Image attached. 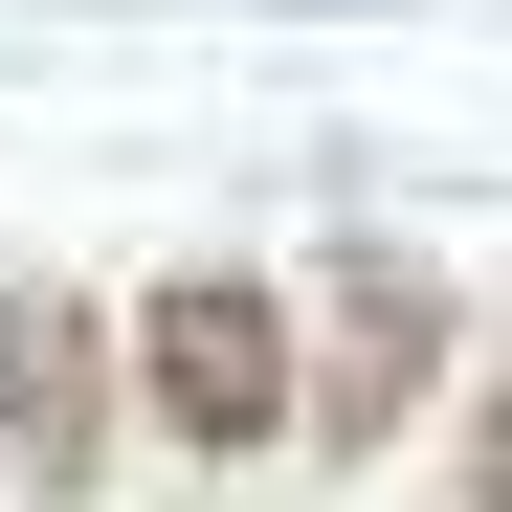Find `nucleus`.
<instances>
[{
	"instance_id": "f257e3e1",
	"label": "nucleus",
	"mask_w": 512,
	"mask_h": 512,
	"mask_svg": "<svg viewBox=\"0 0 512 512\" xmlns=\"http://www.w3.org/2000/svg\"><path fill=\"white\" fill-rule=\"evenodd\" d=\"M134 357H156V423H179V446H268V423H290V312L245 268H179Z\"/></svg>"
},
{
	"instance_id": "f03ea898",
	"label": "nucleus",
	"mask_w": 512,
	"mask_h": 512,
	"mask_svg": "<svg viewBox=\"0 0 512 512\" xmlns=\"http://www.w3.org/2000/svg\"><path fill=\"white\" fill-rule=\"evenodd\" d=\"M90 379H112L90 312H67V290H0V468H23L45 512L90 490Z\"/></svg>"
},
{
	"instance_id": "7ed1b4c3",
	"label": "nucleus",
	"mask_w": 512,
	"mask_h": 512,
	"mask_svg": "<svg viewBox=\"0 0 512 512\" xmlns=\"http://www.w3.org/2000/svg\"><path fill=\"white\" fill-rule=\"evenodd\" d=\"M423 334H446V312H423L401 268H357V290H334V379H312V401H334V446H379V423L423 401Z\"/></svg>"
},
{
	"instance_id": "20e7f679",
	"label": "nucleus",
	"mask_w": 512,
	"mask_h": 512,
	"mask_svg": "<svg viewBox=\"0 0 512 512\" xmlns=\"http://www.w3.org/2000/svg\"><path fill=\"white\" fill-rule=\"evenodd\" d=\"M468 512H512V379H490V423H468Z\"/></svg>"
}]
</instances>
